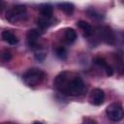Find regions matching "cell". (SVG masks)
<instances>
[{"mask_svg": "<svg viewBox=\"0 0 124 124\" xmlns=\"http://www.w3.org/2000/svg\"><path fill=\"white\" fill-rule=\"evenodd\" d=\"M53 84L58 91L68 96H79L85 89V84L81 78L67 71L57 75Z\"/></svg>", "mask_w": 124, "mask_h": 124, "instance_id": "obj_1", "label": "cell"}, {"mask_svg": "<svg viewBox=\"0 0 124 124\" xmlns=\"http://www.w3.org/2000/svg\"><path fill=\"white\" fill-rule=\"evenodd\" d=\"M46 74L38 68L28 69L22 76L23 81L29 86H36L45 79Z\"/></svg>", "mask_w": 124, "mask_h": 124, "instance_id": "obj_2", "label": "cell"}, {"mask_svg": "<svg viewBox=\"0 0 124 124\" xmlns=\"http://www.w3.org/2000/svg\"><path fill=\"white\" fill-rule=\"evenodd\" d=\"M25 12H26L25 5H21V4L15 5L6 12V18L12 23L18 22L23 18Z\"/></svg>", "mask_w": 124, "mask_h": 124, "instance_id": "obj_3", "label": "cell"}, {"mask_svg": "<svg viewBox=\"0 0 124 124\" xmlns=\"http://www.w3.org/2000/svg\"><path fill=\"white\" fill-rule=\"evenodd\" d=\"M106 114L108 118L113 122H118L124 117V109L118 103H112L106 108Z\"/></svg>", "mask_w": 124, "mask_h": 124, "instance_id": "obj_4", "label": "cell"}, {"mask_svg": "<svg viewBox=\"0 0 124 124\" xmlns=\"http://www.w3.org/2000/svg\"><path fill=\"white\" fill-rule=\"evenodd\" d=\"M98 35L100 39L108 45H113L115 42V35L109 26H101L98 28Z\"/></svg>", "mask_w": 124, "mask_h": 124, "instance_id": "obj_5", "label": "cell"}, {"mask_svg": "<svg viewBox=\"0 0 124 124\" xmlns=\"http://www.w3.org/2000/svg\"><path fill=\"white\" fill-rule=\"evenodd\" d=\"M105 93L101 88H95L91 91L89 96V101L94 106H100L104 103Z\"/></svg>", "mask_w": 124, "mask_h": 124, "instance_id": "obj_6", "label": "cell"}, {"mask_svg": "<svg viewBox=\"0 0 124 124\" xmlns=\"http://www.w3.org/2000/svg\"><path fill=\"white\" fill-rule=\"evenodd\" d=\"M40 37H41V32L38 29H30L26 34L28 46L32 48H35L37 46V42Z\"/></svg>", "mask_w": 124, "mask_h": 124, "instance_id": "obj_7", "label": "cell"}, {"mask_svg": "<svg viewBox=\"0 0 124 124\" xmlns=\"http://www.w3.org/2000/svg\"><path fill=\"white\" fill-rule=\"evenodd\" d=\"M1 38H2V40L5 43H7L9 45H12V46H15V45H16L18 43L17 37L14 33H12L11 31H9V30L3 31L1 33Z\"/></svg>", "mask_w": 124, "mask_h": 124, "instance_id": "obj_8", "label": "cell"}, {"mask_svg": "<svg viewBox=\"0 0 124 124\" xmlns=\"http://www.w3.org/2000/svg\"><path fill=\"white\" fill-rule=\"evenodd\" d=\"M94 63H95L96 65H98L99 67L103 68V69L105 70L107 76H112V74H113V69L107 63V61H106L104 58H102V57H96V58H94Z\"/></svg>", "mask_w": 124, "mask_h": 124, "instance_id": "obj_9", "label": "cell"}, {"mask_svg": "<svg viewBox=\"0 0 124 124\" xmlns=\"http://www.w3.org/2000/svg\"><path fill=\"white\" fill-rule=\"evenodd\" d=\"M77 25L83 32V35L85 37H89L93 34V28L88 22H86L84 20H79V21L77 22Z\"/></svg>", "mask_w": 124, "mask_h": 124, "instance_id": "obj_10", "label": "cell"}, {"mask_svg": "<svg viewBox=\"0 0 124 124\" xmlns=\"http://www.w3.org/2000/svg\"><path fill=\"white\" fill-rule=\"evenodd\" d=\"M113 61H114L116 71L120 75H124V60H123V58L119 54L115 53V54H113Z\"/></svg>", "mask_w": 124, "mask_h": 124, "instance_id": "obj_11", "label": "cell"}, {"mask_svg": "<svg viewBox=\"0 0 124 124\" xmlns=\"http://www.w3.org/2000/svg\"><path fill=\"white\" fill-rule=\"evenodd\" d=\"M53 13V9L51 7V5L49 4H43L40 6V14L42 16L44 17H47V18H51Z\"/></svg>", "mask_w": 124, "mask_h": 124, "instance_id": "obj_12", "label": "cell"}, {"mask_svg": "<svg viewBox=\"0 0 124 124\" xmlns=\"http://www.w3.org/2000/svg\"><path fill=\"white\" fill-rule=\"evenodd\" d=\"M64 38L68 44H72L77 39V32L73 28H67L64 33Z\"/></svg>", "mask_w": 124, "mask_h": 124, "instance_id": "obj_13", "label": "cell"}, {"mask_svg": "<svg viewBox=\"0 0 124 124\" xmlns=\"http://www.w3.org/2000/svg\"><path fill=\"white\" fill-rule=\"evenodd\" d=\"M58 7L59 9L64 12L65 14L67 15H71L73 12H74V9H75V6L72 4V3H69V2H63V3H59L58 4Z\"/></svg>", "mask_w": 124, "mask_h": 124, "instance_id": "obj_14", "label": "cell"}, {"mask_svg": "<svg viewBox=\"0 0 124 124\" xmlns=\"http://www.w3.org/2000/svg\"><path fill=\"white\" fill-rule=\"evenodd\" d=\"M37 23H38V26H39L40 28L45 29V28H47V27H48V26L51 24V20H50V18L41 16V17L38 19Z\"/></svg>", "mask_w": 124, "mask_h": 124, "instance_id": "obj_15", "label": "cell"}, {"mask_svg": "<svg viewBox=\"0 0 124 124\" xmlns=\"http://www.w3.org/2000/svg\"><path fill=\"white\" fill-rule=\"evenodd\" d=\"M55 54L59 59H66L67 57V50L63 46H57L55 48Z\"/></svg>", "mask_w": 124, "mask_h": 124, "instance_id": "obj_16", "label": "cell"}, {"mask_svg": "<svg viewBox=\"0 0 124 124\" xmlns=\"http://www.w3.org/2000/svg\"><path fill=\"white\" fill-rule=\"evenodd\" d=\"M35 57L38 60H43L46 57V50L44 48L39 49V47H37V50L35 51Z\"/></svg>", "mask_w": 124, "mask_h": 124, "instance_id": "obj_17", "label": "cell"}, {"mask_svg": "<svg viewBox=\"0 0 124 124\" xmlns=\"http://www.w3.org/2000/svg\"><path fill=\"white\" fill-rule=\"evenodd\" d=\"M2 58H3L4 61H9V60H11V58H12L11 52L8 51V50H5V51L3 52V54H2Z\"/></svg>", "mask_w": 124, "mask_h": 124, "instance_id": "obj_18", "label": "cell"}, {"mask_svg": "<svg viewBox=\"0 0 124 124\" xmlns=\"http://www.w3.org/2000/svg\"><path fill=\"white\" fill-rule=\"evenodd\" d=\"M81 124H97V122H96L94 119H92V118L85 117V118H83V120H82V123H81Z\"/></svg>", "mask_w": 124, "mask_h": 124, "instance_id": "obj_19", "label": "cell"}, {"mask_svg": "<svg viewBox=\"0 0 124 124\" xmlns=\"http://www.w3.org/2000/svg\"><path fill=\"white\" fill-rule=\"evenodd\" d=\"M33 124H43V123L42 122H39V121H35Z\"/></svg>", "mask_w": 124, "mask_h": 124, "instance_id": "obj_20", "label": "cell"}]
</instances>
